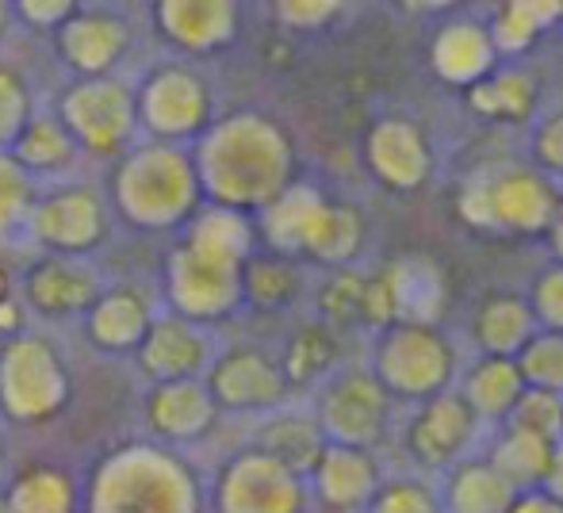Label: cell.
I'll return each instance as SVG.
<instances>
[{"label": "cell", "instance_id": "28", "mask_svg": "<svg viewBox=\"0 0 563 513\" xmlns=\"http://www.w3.org/2000/svg\"><path fill=\"white\" fill-rule=\"evenodd\" d=\"M552 453H556V440L514 430V425H498V430H490V445L483 456H487V464L514 487V491L529 494L544 487Z\"/></svg>", "mask_w": 563, "mask_h": 513}, {"label": "cell", "instance_id": "51", "mask_svg": "<svg viewBox=\"0 0 563 513\" xmlns=\"http://www.w3.org/2000/svg\"><path fill=\"white\" fill-rule=\"evenodd\" d=\"M8 20H12V4H4V0H0V38L8 35Z\"/></svg>", "mask_w": 563, "mask_h": 513}, {"label": "cell", "instance_id": "48", "mask_svg": "<svg viewBox=\"0 0 563 513\" xmlns=\"http://www.w3.org/2000/svg\"><path fill=\"white\" fill-rule=\"evenodd\" d=\"M544 494H552L556 502H563V440H556V453H552L549 476H544Z\"/></svg>", "mask_w": 563, "mask_h": 513}, {"label": "cell", "instance_id": "45", "mask_svg": "<svg viewBox=\"0 0 563 513\" xmlns=\"http://www.w3.org/2000/svg\"><path fill=\"white\" fill-rule=\"evenodd\" d=\"M273 12L288 31H322L338 15H345V4H338V0H288V4H276Z\"/></svg>", "mask_w": 563, "mask_h": 513}, {"label": "cell", "instance_id": "15", "mask_svg": "<svg viewBox=\"0 0 563 513\" xmlns=\"http://www.w3.org/2000/svg\"><path fill=\"white\" fill-rule=\"evenodd\" d=\"M364 165L387 192H418L433 177V146L418 123L384 115L364 134Z\"/></svg>", "mask_w": 563, "mask_h": 513}, {"label": "cell", "instance_id": "16", "mask_svg": "<svg viewBox=\"0 0 563 513\" xmlns=\"http://www.w3.org/2000/svg\"><path fill=\"white\" fill-rule=\"evenodd\" d=\"M23 226L38 246L54 249L58 257H77L104 238V203L89 188H66L31 203Z\"/></svg>", "mask_w": 563, "mask_h": 513}, {"label": "cell", "instance_id": "11", "mask_svg": "<svg viewBox=\"0 0 563 513\" xmlns=\"http://www.w3.org/2000/svg\"><path fill=\"white\" fill-rule=\"evenodd\" d=\"M307 479L261 448L227 460L216 483V513H307Z\"/></svg>", "mask_w": 563, "mask_h": 513}, {"label": "cell", "instance_id": "9", "mask_svg": "<svg viewBox=\"0 0 563 513\" xmlns=\"http://www.w3.org/2000/svg\"><path fill=\"white\" fill-rule=\"evenodd\" d=\"M69 399V372L43 337H12L0 349V410L12 422H46Z\"/></svg>", "mask_w": 563, "mask_h": 513}, {"label": "cell", "instance_id": "43", "mask_svg": "<svg viewBox=\"0 0 563 513\" xmlns=\"http://www.w3.org/2000/svg\"><path fill=\"white\" fill-rule=\"evenodd\" d=\"M35 203V180L15 165L12 154H0V234L15 231Z\"/></svg>", "mask_w": 563, "mask_h": 513}, {"label": "cell", "instance_id": "41", "mask_svg": "<svg viewBox=\"0 0 563 513\" xmlns=\"http://www.w3.org/2000/svg\"><path fill=\"white\" fill-rule=\"evenodd\" d=\"M506 425L537 433V437H549V440H563V399L552 391L526 387V394L518 399L514 414L506 417Z\"/></svg>", "mask_w": 563, "mask_h": 513}, {"label": "cell", "instance_id": "39", "mask_svg": "<svg viewBox=\"0 0 563 513\" xmlns=\"http://www.w3.org/2000/svg\"><path fill=\"white\" fill-rule=\"evenodd\" d=\"M529 165L563 188V104L544 108L529 123Z\"/></svg>", "mask_w": 563, "mask_h": 513}, {"label": "cell", "instance_id": "10", "mask_svg": "<svg viewBox=\"0 0 563 513\" xmlns=\"http://www.w3.org/2000/svg\"><path fill=\"white\" fill-rule=\"evenodd\" d=\"M483 425L467 410V402L456 394V387L438 399H426L410 406L402 425V453L418 468V476H445L460 460L475 456L483 440Z\"/></svg>", "mask_w": 563, "mask_h": 513}, {"label": "cell", "instance_id": "6", "mask_svg": "<svg viewBox=\"0 0 563 513\" xmlns=\"http://www.w3.org/2000/svg\"><path fill=\"white\" fill-rule=\"evenodd\" d=\"M92 513H200V487L177 456L126 448L92 479Z\"/></svg>", "mask_w": 563, "mask_h": 513}, {"label": "cell", "instance_id": "26", "mask_svg": "<svg viewBox=\"0 0 563 513\" xmlns=\"http://www.w3.org/2000/svg\"><path fill=\"white\" fill-rule=\"evenodd\" d=\"M216 414H219V406L203 380L157 383L146 402L150 430L165 440L203 437V433H211V425H216Z\"/></svg>", "mask_w": 563, "mask_h": 513}, {"label": "cell", "instance_id": "36", "mask_svg": "<svg viewBox=\"0 0 563 513\" xmlns=\"http://www.w3.org/2000/svg\"><path fill=\"white\" fill-rule=\"evenodd\" d=\"M8 513H74V483L58 468H27L4 499Z\"/></svg>", "mask_w": 563, "mask_h": 513}, {"label": "cell", "instance_id": "22", "mask_svg": "<svg viewBox=\"0 0 563 513\" xmlns=\"http://www.w3.org/2000/svg\"><path fill=\"white\" fill-rule=\"evenodd\" d=\"M162 35L185 54H208L238 35V4L227 0H165L154 8Z\"/></svg>", "mask_w": 563, "mask_h": 513}, {"label": "cell", "instance_id": "49", "mask_svg": "<svg viewBox=\"0 0 563 513\" xmlns=\"http://www.w3.org/2000/svg\"><path fill=\"white\" fill-rule=\"evenodd\" d=\"M544 242H549L552 260H556V265H563V188H560L556 215H552V226H549V234H544Z\"/></svg>", "mask_w": 563, "mask_h": 513}, {"label": "cell", "instance_id": "14", "mask_svg": "<svg viewBox=\"0 0 563 513\" xmlns=\"http://www.w3.org/2000/svg\"><path fill=\"white\" fill-rule=\"evenodd\" d=\"M203 383H208L216 406L234 410V414H273V410L288 406L291 399L280 360H273L261 349H250V345L211 360Z\"/></svg>", "mask_w": 563, "mask_h": 513}, {"label": "cell", "instance_id": "13", "mask_svg": "<svg viewBox=\"0 0 563 513\" xmlns=\"http://www.w3.org/2000/svg\"><path fill=\"white\" fill-rule=\"evenodd\" d=\"M139 112L146 120V131L157 134L165 146H177L185 138L211 131V89L200 74H192L188 66H162L146 81L139 100Z\"/></svg>", "mask_w": 563, "mask_h": 513}, {"label": "cell", "instance_id": "34", "mask_svg": "<svg viewBox=\"0 0 563 513\" xmlns=\"http://www.w3.org/2000/svg\"><path fill=\"white\" fill-rule=\"evenodd\" d=\"M280 372L288 387H319L330 372H338V337L330 326H303L291 337L288 353L280 360Z\"/></svg>", "mask_w": 563, "mask_h": 513}, {"label": "cell", "instance_id": "38", "mask_svg": "<svg viewBox=\"0 0 563 513\" xmlns=\"http://www.w3.org/2000/svg\"><path fill=\"white\" fill-rule=\"evenodd\" d=\"M361 513H445L441 510L438 483L426 476H384V483L376 487L372 502Z\"/></svg>", "mask_w": 563, "mask_h": 513}, {"label": "cell", "instance_id": "1", "mask_svg": "<svg viewBox=\"0 0 563 513\" xmlns=\"http://www.w3.org/2000/svg\"><path fill=\"white\" fill-rule=\"evenodd\" d=\"M192 161L200 192L216 208L261 215L291 185L296 146L276 120L261 112H238L230 120L211 123Z\"/></svg>", "mask_w": 563, "mask_h": 513}, {"label": "cell", "instance_id": "7", "mask_svg": "<svg viewBox=\"0 0 563 513\" xmlns=\"http://www.w3.org/2000/svg\"><path fill=\"white\" fill-rule=\"evenodd\" d=\"M314 422L327 445L376 453L391 437L395 402L364 365H345L314 387Z\"/></svg>", "mask_w": 563, "mask_h": 513}, {"label": "cell", "instance_id": "23", "mask_svg": "<svg viewBox=\"0 0 563 513\" xmlns=\"http://www.w3.org/2000/svg\"><path fill=\"white\" fill-rule=\"evenodd\" d=\"M456 394L467 402V410L475 414V422L490 433V430H498V425H506V417L514 414L518 399L526 394V380H521L518 360L475 357L467 368H460Z\"/></svg>", "mask_w": 563, "mask_h": 513}, {"label": "cell", "instance_id": "20", "mask_svg": "<svg viewBox=\"0 0 563 513\" xmlns=\"http://www.w3.org/2000/svg\"><path fill=\"white\" fill-rule=\"evenodd\" d=\"M379 288H384L387 311L391 322H422V326H438L441 306L449 299V283L438 260L422 254H407L379 272Z\"/></svg>", "mask_w": 563, "mask_h": 513}, {"label": "cell", "instance_id": "27", "mask_svg": "<svg viewBox=\"0 0 563 513\" xmlns=\"http://www.w3.org/2000/svg\"><path fill=\"white\" fill-rule=\"evenodd\" d=\"M438 494L445 513H510L514 499H518V491L490 468L483 453L449 468L438 483Z\"/></svg>", "mask_w": 563, "mask_h": 513}, {"label": "cell", "instance_id": "18", "mask_svg": "<svg viewBox=\"0 0 563 513\" xmlns=\"http://www.w3.org/2000/svg\"><path fill=\"white\" fill-rule=\"evenodd\" d=\"M379 483H384V468H379L376 453L327 445L307 476V494L334 513H361Z\"/></svg>", "mask_w": 563, "mask_h": 513}, {"label": "cell", "instance_id": "8", "mask_svg": "<svg viewBox=\"0 0 563 513\" xmlns=\"http://www.w3.org/2000/svg\"><path fill=\"white\" fill-rule=\"evenodd\" d=\"M245 260L219 254L196 238H185L169 260V299L177 319L216 322L245 303Z\"/></svg>", "mask_w": 563, "mask_h": 513}, {"label": "cell", "instance_id": "17", "mask_svg": "<svg viewBox=\"0 0 563 513\" xmlns=\"http://www.w3.org/2000/svg\"><path fill=\"white\" fill-rule=\"evenodd\" d=\"M498 51L490 43L487 20L479 15H452L438 27L430 43V69L441 85L472 92L498 69Z\"/></svg>", "mask_w": 563, "mask_h": 513}, {"label": "cell", "instance_id": "19", "mask_svg": "<svg viewBox=\"0 0 563 513\" xmlns=\"http://www.w3.org/2000/svg\"><path fill=\"white\" fill-rule=\"evenodd\" d=\"M211 342L196 322L165 314L154 319L146 342L139 345V365L150 380L177 383V380H203L211 368Z\"/></svg>", "mask_w": 563, "mask_h": 513}, {"label": "cell", "instance_id": "2", "mask_svg": "<svg viewBox=\"0 0 563 513\" xmlns=\"http://www.w3.org/2000/svg\"><path fill=\"white\" fill-rule=\"evenodd\" d=\"M261 234L276 257H307L327 268H349L368 238L361 208L330 200L322 188L291 180L265 211H261Z\"/></svg>", "mask_w": 563, "mask_h": 513}, {"label": "cell", "instance_id": "29", "mask_svg": "<svg viewBox=\"0 0 563 513\" xmlns=\"http://www.w3.org/2000/svg\"><path fill=\"white\" fill-rule=\"evenodd\" d=\"M257 448L273 460H280L284 468H291L296 476H311L314 460L327 448V437H322L319 422H314L311 406L296 410V406H280L265 417L257 433Z\"/></svg>", "mask_w": 563, "mask_h": 513}, {"label": "cell", "instance_id": "24", "mask_svg": "<svg viewBox=\"0 0 563 513\" xmlns=\"http://www.w3.org/2000/svg\"><path fill=\"white\" fill-rule=\"evenodd\" d=\"M541 330H537V319L521 291H490V295L479 299L472 314V345L479 357L518 360V353Z\"/></svg>", "mask_w": 563, "mask_h": 513}, {"label": "cell", "instance_id": "12", "mask_svg": "<svg viewBox=\"0 0 563 513\" xmlns=\"http://www.w3.org/2000/svg\"><path fill=\"white\" fill-rule=\"evenodd\" d=\"M62 127L77 142V149H89L97 157L126 154L134 138V97L123 81L92 77L62 97Z\"/></svg>", "mask_w": 563, "mask_h": 513}, {"label": "cell", "instance_id": "5", "mask_svg": "<svg viewBox=\"0 0 563 513\" xmlns=\"http://www.w3.org/2000/svg\"><path fill=\"white\" fill-rule=\"evenodd\" d=\"M200 196L196 161L180 146H165V142L131 149L115 172L119 211L146 231L192 223Z\"/></svg>", "mask_w": 563, "mask_h": 513}, {"label": "cell", "instance_id": "40", "mask_svg": "<svg viewBox=\"0 0 563 513\" xmlns=\"http://www.w3.org/2000/svg\"><path fill=\"white\" fill-rule=\"evenodd\" d=\"M518 368L526 387L552 391L563 399V334H537L526 349L518 353Z\"/></svg>", "mask_w": 563, "mask_h": 513}, {"label": "cell", "instance_id": "44", "mask_svg": "<svg viewBox=\"0 0 563 513\" xmlns=\"http://www.w3.org/2000/svg\"><path fill=\"white\" fill-rule=\"evenodd\" d=\"M27 120H31L27 85H23L12 69L0 66V154H4V146H12V142L20 138Z\"/></svg>", "mask_w": 563, "mask_h": 513}, {"label": "cell", "instance_id": "21", "mask_svg": "<svg viewBox=\"0 0 563 513\" xmlns=\"http://www.w3.org/2000/svg\"><path fill=\"white\" fill-rule=\"evenodd\" d=\"M27 306L46 319H66V314L92 311L100 299V276L92 265L77 257H51L27 272Z\"/></svg>", "mask_w": 563, "mask_h": 513}, {"label": "cell", "instance_id": "4", "mask_svg": "<svg viewBox=\"0 0 563 513\" xmlns=\"http://www.w3.org/2000/svg\"><path fill=\"white\" fill-rule=\"evenodd\" d=\"M368 368L391 402L418 406L456 387L460 353L441 326L422 322H387L372 334Z\"/></svg>", "mask_w": 563, "mask_h": 513}, {"label": "cell", "instance_id": "31", "mask_svg": "<svg viewBox=\"0 0 563 513\" xmlns=\"http://www.w3.org/2000/svg\"><path fill=\"white\" fill-rule=\"evenodd\" d=\"M464 97L467 108L487 123H533L537 104H541V85L529 69L498 66L487 81L475 85Z\"/></svg>", "mask_w": 563, "mask_h": 513}, {"label": "cell", "instance_id": "46", "mask_svg": "<svg viewBox=\"0 0 563 513\" xmlns=\"http://www.w3.org/2000/svg\"><path fill=\"white\" fill-rule=\"evenodd\" d=\"M12 12H20L23 20H31L35 27L58 31L62 23H66L69 15L77 12V4H66V0H54V4H46V0H35V4H15Z\"/></svg>", "mask_w": 563, "mask_h": 513}, {"label": "cell", "instance_id": "37", "mask_svg": "<svg viewBox=\"0 0 563 513\" xmlns=\"http://www.w3.org/2000/svg\"><path fill=\"white\" fill-rule=\"evenodd\" d=\"M319 314L322 326L330 330L356 326V322L368 326V276L353 272V268H334L319 295Z\"/></svg>", "mask_w": 563, "mask_h": 513}, {"label": "cell", "instance_id": "47", "mask_svg": "<svg viewBox=\"0 0 563 513\" xmlns=\"http://www.w3.org/2000/svg\"><path fill=\"white\" fill-rule=\"evenodd\" d=\"M510 513H563V502H556L544 491H529V494H518V499H514Z\"/></svg>", "mask_w": 563, "mask_h": 513}, {"label": "cell", "instance_id": "33", "mask_svg": "<svg viewBox=\"0 0 563 513\" xmlns=\"http://www.w3.org/2000/svg\"><path fill=\"white\" fill-rule=\"evenodd\" d=\"M12 157L27 177H62L74 169L77 142L62 127L58 115H31L20 138L12 142Z\"/></svg>", "mask_w": 563, "mask_h": 513}, {"label": "cell", "instance_id": "32", "mask_svg": "<svg viewBox=\"0 0 563 513\" xmlns=\"http://www.w3.org/2000/svg\"><path fill=\"white\" fill-rule=\"evenodd\" d=\"M560 20H563V4H556V0H510V4L495 8V15L487 20V31L498 58H521Z\"/></svg>", "mask_w": 563, "mask_h": 513}, {"label": "cell", "instance_id": "42", "mask_svg": "<svg viewBox=\"0 0 563 513\" xmlns=\"http://www.w3.org/2000/svg\"><path fill=\"white\" fill-rule=\"evenodd\" d=\"M526 303L537 319V330L544 334H563V265H544L541 272L533 276L526 291Z\"/></svg>", "mask_w": 563, "mask_h": 513}, {"label": "cell", "instance_id": "52", "mask_svg": "<svg viewBox=\"0 0 563 513\" xmlns=\"http://www.w3.org/2000/svg\"><path fill=\"white\" fill-rule=\"evenodd\" d=\"M8 299V276H4V268H0V303Z\"/></svg>", "mask_w": 563, "mask_h": 513}, {"label": "cell", "instance_id": "25", "mask_svg": "<svg viewBox=\"0 0 563 513\" xmlns=\"http://www.w3.org/2000/svg\"><path fill=\"white\" fill-rule=\"evenodd\" d=\"M58 51H62V58H66L77 74L89 77V81L92 77H108V69H112L126 51V23L112 20V15L77 8L58 27Z\"/></svg>", "mask_w": 563, "mask_h": 513}, {"label": "cell", "instance_id": "30", "mask_svg": "<svg viewBox=\"0 0 563 513\" xmlns=\"http://www.w3.org/2000/svg\"><path fill=\"white\" fill-rule=\"evenodd\" d=\"M157 314L150 311V299L139 291H108L97 299V306L89 311V337L97 349L104 353H126L139 349L146 342L150 326H154Z\"/></svg>", "mask_w": 563, "mask_h": 513}, {"label": "cell", "instance_id": "35", "mask_svg": "<svg viewBox=\"0 0 563 513\" xmlns=\"http://www.w3.org/2000/svg\"><path fill=\"white\" fill-rule=\"evenodd\" d=\"M242 288H245V303H253L257 311H284L299 295V272L288 257L253 254L245 260Z\"/></svg>", "mask_w": 563, "mask_h": 513}, {"label": "cell", "instance_id": "3", "mask_svg": "<svg viewBox=\"0 0 563 513\" xmlns=\"http://www.w3.org/2000/svg\"><path fill=\"white\" fill-rule=\"evenodd\" d=\"M560 203V185L521 165H495L464 180L456 211L472 231L506 238H544Z\"/></svg>", "mask_w": 563, "mask_h": 513}, {"label": "cell", "instance_id": "50", "mask_svg": "<svg viewBox=\"0 0 563 513\" xmlns=\"http://www.w3.org/2000/svg\"><path fill=\"white\" fill-rule=\"evenodd\" d=\"M20 326H23V311L12 299H4V303H0V330H4V334H20Z\"/></svg>", "mask_w": 563, "mask_h": 513}]
</instances>
